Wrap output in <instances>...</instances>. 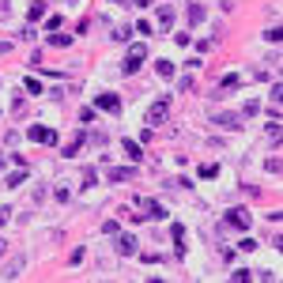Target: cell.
<instances>
[{"mask_svg": "<svg viewBox=\"0 0 283 283\" xmlns=\"http://www.w3.org/2000/svg\"><path fill=\"white\" fill-rule=\"evenodd\" d=\"M113 4H128V0H113Z\"/></svg>", "mask_w": 283, "mask_h": 283, "instance_id": "83f0119b", "label": "cell"}, {"mask_svg": "<svg viewBox=\"0 0 283 283\" xmlns=\"http://www.w3.org/2000/svg\"><path fill=\"white\" fill-rule=\"evenodd\" d=\"M23 182H27V170L19 166V170H15V174H12V178H8V182H4V185H8V189H19V185H23Z\"/></svg>", "mask_w": 283, "mask_h": 283, "instance_id": "4fadbf2b", "label": "cell"}, {"mask_svg": "<svg viewBox=\"0 0 283 283\" xmlns=\"http://www.w3.org/2000/svg\"><path fill=\"white\" fill-rule=\"evenodd\" d=\"M132 4H136V8H147V4H151V0H132Z\"/></svg>", "mask_w": 283, "mask_h": 283, "instance_id": "4316f807", "label": "cell"}, {"mask_svg": "<svg viewBox=\"0 0 283 283\" xmlns=\"http://www.w3.org/2000/svg\"><path fill=\"white\" fill-rule=\"evenodd\" d=\"M42 15H45V4H42V0H34V4L27 8V19L34 23V19H42Z\"/></svg>", "mask_w": 283, "mask_h": 283, "instance_id": "5bb4252c", "label": "cell"}, {"mask_svg": "<svg viewBox=\"0 0 283 283\" xmlns=\"http://www.w3.org/2000/svg\"><path fill=\"white\" fill-rule=\"evenodd\" d=\"M143 61H147V49H143V45H132V49H128V57H125V64H121V72H125V76H132V72H140Z\"/></svg>", "mask_w": 283, "mask_h": 283, "instance_id": "7a4b0ae2", "label": "cell"}, {"mask_svg": "<svg viewBox=\"0 0 283 283\" xmlns=\"http://www.w3.org/2000/svg\"><path fill=\"white\" fill-rule=\"evenodd\" d=\"M155 72L162 80H170V76H174V61H155Z\"/></svg>", "mask_w": 283, "mask_h": 283, "instance_id": "9a60e30c", "label": "cell"}, {"mask_svg": "<svg viewBox=\"0 0 283 283\" xmlns=\"http://www.w3.org/2000/svg\"><path fill=\"white\" fill-rule=\"evenodd\" d=\"M8 212H12V208H0V223H8Z\"/></svg>", "mask_w": 283, "mask_h": 283, "instance_id": "484cf974", "label": "cell"}, {"mask_svg": "<svg viewBox=\"0 0 283 283\" xmlns=\"http://www.w3.org/2000/svg\"><path fill=\"white\" fill-rule=\"evenodd\" d=\"M189 19H193V23H200V19H204V8H200V4H189Z\"/></svg>", "mask_w": 283, "mask_h": 283, "instance_id": "ac0fdd59", "label": "cell"}, {"mask_svg": "<svg viewBox=\"0 0 283 283\" xmlns=\"http://www.w3.org/2000/svg\"><path fill=\"white\" fill-rule=\"evenodd\" d=\"M27 91H30V95H42V83H38V80H30V76H27Z\"/></svg>", "mask_w": 283, "mask_h": 283, "instance_id": "d4e9b609", "label": "cell"}, {"mask_svg": "<svg viewBox=\"0 0 283 283\" xmlns=\"http://www.w3.org/2000/svg\"><path fill=\"white\" fill-rule=\"evenodd\" d=\"M45 30H61V15H49L45 19Z\"/></svg>", "mask_w": 283, "mask_h": 283, "instance_id": "7402d4cb", "label": "cell"}, {"mask_svg": "<svg viewBox=\"0 0 283 283\" xmlns=\"http://www.w3.org/2000/svg\"><path fill=\"white\" fill-rule=\"evenodd\" d=\"M132 174H136V170H121V166H117V170H110V182H128V178H132Z\"/></svg>", "mask_w": 283, "mask_h": 283, "instance_id": "2e32d148", "label": "cell"}, {"mask_svg": "<svg viewBox=\"0 0 283 283\" xmlns=\"http://www.w3.org/2000/svg\"><path fill=\"white\" fill-rule=\"evenodd\" d=\"M238 83H242V80L234 76V72H230V76H223V87H226V91H230V87H238Z\"/></svg>", "mask_w": 283, "mask_h": 283, "instance_id": "cb8c5ba5", "label": "cell"}, {"mask_svg": "<svg viewBox=\"0 0 283 283\" xmlns=\"http://www.w3.org/2000/svg\"><path fill=\"white\" fill-rule=\"evenodd\" d=\"M170 117V95H162L159 102H151V110H147V128H155V125H162Z\"/></svg>", "mask_w": 283, "mask_h": 283, "instance_id": "6da1fadb", "label": "cell"}, {"mask_svg": "<svg viewBox=\"0 0 283 283\" xmlns=\"http://www.w3.org/2000/svg\"><path fill=\"white\" fill-rule=\"evenodd\" d=\"M215 174H219V166H215V162H208V166H200V178H215Z\"/></svg>", "mask_w": 283, "mask_h": 283, "instance_id": "d6986e66", "label": "cell"}, {"mask_svg": "<svg viewBox=\"0 0 283 283\" xmlns=\"http://www.w3.org/2000/svg\"><path fill=\"white\" fill-rule=\"evenodd\" d=\"M19 272H23V257H15V261H12L4 272H0V276H4V280H19Z\"/></svg>", "mask_w": 283, "mask_h": 283, "instance_id": "9c48e42d", "label": "cell"}, {"mask_svg": "<svg viewBox=\"0 0 283 283\" xmlns=\"http://www.w3.org/2000/svg\"><path fill=\"white\" fill-rule=\"evenodd\" d=\"M212 121L219 128H242V117H238V113H215Z\"/></svg>", "mask_w": 283, "mask_h": 283, "instance_id": "52a82bcc", "label": "cell"}, {"mask_svg": "<svg viewBox=\"0 0 283 283\" xmlns=\"http://www.w3.org/2000/svg\"><path fill=\"white\" fill-rule=\"evenodd\" d=\"M49 45H57V49H68L72 38H68V34H49Z\"/></svg>", "mask_w": 283, "mask_h": 283, "instance_id": "e0dca14e", "label": "cell"}, {"mask_svg": "<svg viewBox=\"0 0 283 283\" xmlns=\"http://www.w3.org/2000/svg\"><path fill=\"white\" fill-rule=\"evenodd\" d=\"M140 261H143V264H162V257H159V253H140Z\"/></svg>", "mask_w": 283, "mask_h": 283, "instance_id": "ffe728a7", "label": "cell"}, {"mask_svg": "<svg viewBox=\"0 0 283 283\" xmlns=\"http://www.w3.org/2000/svg\"><path fill=\"white\" fill-rule=\"evenodd\" d=\"M159 27H162V30L174 27V8H170V4H162V8H159Z\"/></svg>", "mask_w": 283, "mask_h": 283, "instance_id": "ba28073f", "label": "cell"}, {"mask_svg": "<svg viewBox=\"0 0 283 283\" xmlns=\"http://www.w3.org/2000/svg\"><path fill=\"white\" fill-rule=\"evenodd\" d=\"M280 34H283L280 27H268V30H264V38H268V42H280Z\"/></svg>", "mask_w": 283, "mask_h": 283, "instance_id": "603a6c76", "label": "cell"}, {"mask_svg": "<svg viewBox=\"0 0 283 283\" xmlns=\"http://www.w3.org/2000/svg\"><path fill=\"white\" fill-rule=\"evenodd\" d=\"M83 140H87V132H76V140H72L68 147H64V155L72 159V155H76V151H80V147H83Z\"/></svg>", "mask_w": 283, "mask_h": 283, "instance_id": "7c38bea8", "label": "cell"}, {"mask_svg": "<svg viewBox=\"0 0 283 283\" xmlns=\"http://www.w3.org/2000/svg\"><path fill=\"white\" fill-rule=\"evenodd\" d=\"M268 136H272V140H280V117H272V125H268Z\"/></svg>", "mask_w": 283, "mask_h": 283, "instance_id": "44dd1931", "label": "cell"}, {"mask_svg": "<svg viewBox=\"0 0 283 283\" xmlns=\"http://www.w3.org/2000/svg\"><path fill=\"white\" fill-rule=\"evenodd\" d=\"M226 226H234V230H249V212L245 208H234V212H226Z\"/></svg>", "mask_w": 283, "mask_h": 283, "instance_id": "277c9868", "label": "cell"}, {"mask_svg": "<svg viewBox=\"0 0 283 283\" xmlns=\"http://www.w3.org/2000/svg\"><path fill=\"white\" fill-rule=\"evenodd\" d=\"M143 208H147V215H151V219H166V208H162V204H159V200H147V204H143Z\"/></svg>", "mask_w": 283, "mask_h": 283, "instance_id": "30bf717a", "label": "cell"}, {"mask_svg": "<svg viewBox=\"0 0 283 283\" xmlns=\"http://www.w3.org/2000/svg\"><path fill=\"white\" fill-rule=\"evenodd\" d=\"M95 106H99V110H110V113H117V110H121V99H117L113 91H106V95H99V99H95Z\"/></svg>", "mask_w": 283, "mask_h": 283, "instance_id": "8992f818", "label": "cell"}, {"mask_svg": "<svg viewBox=\"0 0 283 283\" xmlns=\"http://www.w3.org/2000/svg\"><path fill=\"white\" fill-rule=\"evenodd\" d=\"M121 147L128 151V159H132V162H140V159H143V151H140V143H136V140H125Z\"/></svg>", "mask_w": 283, "mask_h": 283, "instance_id": "8fae6325", "label": "cell"}, {"mask_svg": "<svg viewBox=\"0 0 283 283\" xmlns=\"http://www.w3.org/2000/svg\"><path fill=\"white\" fill-rule=\"evenodd\" d=\"M113 249L121 257H136V238H132V234H117V238H113Z\"/></svg>", "mask_w": 283, "mask_h": 283, "instance_id": "5b68a950", "label": "cell"}, {"mask_svg": "<svg viewBox=\"0 0 283 283\" xmlns=\"http://www.w3.org/2000/svg\"><path fill=\"white\" fill-rule=\"evenodd\" d=\"M30 140H34V143H45V147H57L61 136H57L53 128H45V125H30Z\"/></svg>", "mask_w": 283, "mask_h": 283, "instance_id": "3957f363", "label": "cell"}]
</instances>
